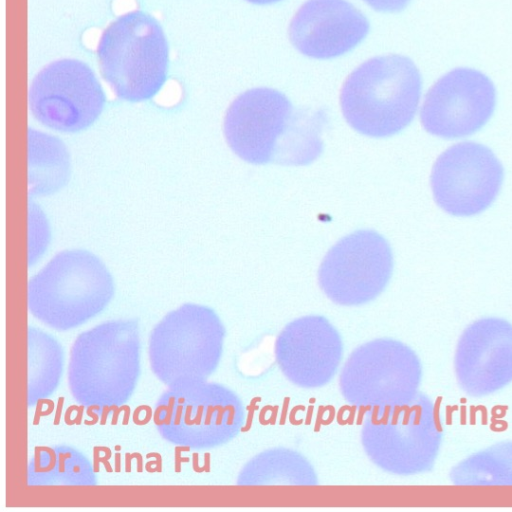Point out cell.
I'll list each match as a JSON object with an SVG mask.
<instances>
[{"instance_id": "obj_8", "label": "cell", "mask_w": 512, "mask_h": 512, "mask_svg": "<svg viewBox=\"0 0 512 512\" xmlns=\"http://www.w3.org/2000/svg\"><path fill=\"white\" fill-rule=\"evenodd\" d=\"M244 421L241 399L229 388L207 381L168 388L154 411L155 425L166 441L198 450L228 443Z\"/></svg>"}, {"instance_id": "obj_4", "label": "cell", "mask_w": 512, "mask_h": 512, "mask_svg": "<svg viewBox=\"0 0 512 512\" xmlns=\"http://www.w3.org/2000/svg\"><path fill=\"white\" fill-rule=\"evenodd\" d=\"M444 435L439 410L418 392L411 400L366 411L361 443L366 455L385 472L410 476L435 465Z\"/></svg>"}, {"instance_id": "obj_19", "label": "cell", "mask_w": 512, "mask_h": 512, "mask_svg": "<svg viewBox=\"0 0 512 512\" xmlns=\"http://www.w3.org/2000/svg\"><path fill=\"white\" fill-rule=\"evenodd\" d=\"M64 352L50 334L36 327L28 329V405L49 397L63 374Z\"/></svg>"}, {"instance_id": "obj_9", "label": "cell", "mask_w": 512, "mask_h": 512, "mask_svg": "<svg viewBox=\"0 0 512 512\" xmlns=\"http://www.w3.org/2000/svg\"><path fill=\"white\" fill-rule=\"evenodd\" d=\"M422 364L405 343L379 338L357 347L349 355L339 377L345 401L358 408L407 402L418 392Z\"/></svg>"}, {"instance_id": "obj_15", "label": "cell", "mask_w": 512, "mask_h": 512, "mask_svg": "<svg viewBox=\"0 0 512 512\" xmlns=\"http://www.w3.org/2000/svg\"><path fill=\"white\" fill-rule=\"evenodd\" d=\"M343 343L338 330L320 315L288 323L277 336L275 358L283 375L301 388L328 384L338 371Z\"/></svg>"}, {"instance_id": "obj_20", "label": "cell", "mask_w": 512, "mask_h": 512, "mask_svg": "<svg viewBox=\"0 0 512 512\" xmlns=\"http://www.w3.org/2000/svg\"><path fill=\"white\" fill-rule=\"evenodd\" d=\"M449 478L457 486H512V440L464 458L451 468Z\"/></svg>"}, {"instance_id": "obj_18", "label": "cell", "mask_w": 512, "mask_h": 512, "mask_svg": "<svg viewBox=\"0 0 512 512\" xmlns=\"http://www.w3.org/2000/svg\"><path fill=\"white\" fill-rule=\"evenodd\" d=\"M239 485H298L317 484V475L308 460L286 448L266 450L252 458L240 471Z\"/></svg>"}, {"instance_id": "obj_16", "label": "cell", "mask_w": 512, "mask_h": 512, "mask_svg": "<svg viewBox=\"0 0 512 512\" xmlns=\"http://www.w3.org/2000/svg\"><path fill=\"white\" fill-rule=\"evenodd\" d=\"M365 15L346 0H307L289 25V39L303 55L335 58L351 51L367 36Z\"/></svg>"}, {"instance_id": "obj_17", "label": "cell", "mask_w": 512, "mask_h": 512, "mask_svg": "<svg viewBox=\"0 0 512 512\" xmlns=\"http://www.w3.org/2000/svg\"><path fill=\"white\" fill-rule=\"evenodd\" d=\"M29 486H94L97 477L89 459L76 448L36 447L28 466Z\"/></svg>"}, {"instance_id": "obj_11", "label": "cell", "mask_w": 512, "mask_h": 512, "mask_svg": "<svg viewBox=\"0 0 512 512\" xmlns=\"http://www.w3.org/2000/svg\"><path fill=\"white\" fill-rule=\"evenodd\" d=\"M105 94L93 70L76 59H61L45 66L29 90L32 115L60 132L89 127L101 114Z\"/></svg>"}, {"instance_id": "obj_1", "label": "cell", "mask_w": 512, "mask_h": 512, "mask_svg": "<svg viewBox=\"0 0 512 512\" xmlns=\"http://www.w3.org/2000/svg\"><path fill=\"white\" fill-rule=\"evenodd\" d=\"M224 134L233 152L253 164L305 165L323 147L318 120L295 113L284 94L265 87L247 90L230 104Z\"/></svg>"}, {"instance_id": "obj_5", "label": "cell", "mask_w": 512, "mask_h": 512, "mask_svg": "<svg viewBox=\"0 0 512 512\" xmlns=\"http://www.w3.org/2000/svg\"><path fill=\"white\" fill-rule=\"evenodd\" d=\"M111 274L84 250L54 256L28 285L30 313L52 329L77 328L100 314L113 297Z\"/></svg>"}, {"instance_id": "obj_14", "label": "cell", "mask_w": 512, "mask_h": 512, "mask_svg": "<svg viewBox=\"0 0 512 512\" xmlns=\"http://www.w3.org/2000/svg\"><path fill=\"white\" fill-rule=\"evenodd\" d=\"M454 372L460 389L482 398L512 383V323L482 317L461 333L454 354Z\"/></svg>"}, {"instance_id": "obj_2", "label": "cell", "mask_w": 512, "mask_h": 512, "mask_svg": "<svg viewBox=\"0 0 512 512\" xmlns=\"http://www.w3.org/2000/svg\"><path fill=\"white\" fill-rule=\"evenodd\" d=\"M140 353L136 320H110L83 331L70 352L71 395L99 414L122 406L137 386Z\"/></svg>"}, {"instance_id": "obj_7", "label": "cell", "mask_w": 512, "mask_h": 512, "mask_svg": "<svg viewBox=\"0 0 512 512\" xmlns=\"http://www.w3.org/2000/svg\"><path fill=\"white\" fill-rule=\"evenodd\" d=\"M224 338V325L213 309L184 304L151 331V370L168 388L207 381L220 363Z\"/></svg>"}, {"instance_id": "obj_3", "label": "cell", "mask_w": 512, "mask_h": 512, "mask_svg": "<svg viewBox=\"0 0 512 512\" xmlns=\"http://www.w3.org/2000/svg\"><path fill=\"white\" fill-rule=\"evenodd\" d=\"M419 70L406 56L368 59L344 81L340 92L348 124L370 137L399 133L413 120L421 95Z\"/></svg>"}, {"instance_id": "obj_22", "label": "cell", "mask_w": 512, "mask_h": 512, "mask_svg": "<svg viewBox=\"0 0 512 512\" xmlns=\"http://www.w3.org/2000/svg\"><path fill=\"white\" fill-rule=\"evenodd\" d=\"M245 1L252 3V4H256V5H268V4L280 2L282 0H245Z\"/></svg>"}, {"instance_id": "obj_12", "label": "cell", "mask_w": 512, "mask_h": 512, "mask_svg": "<svg viewBox=\"0 0 512 512\" xmlns=\"http://www.w3.org/2000/svg\"><path fill=\"white\" fill-rule=\"evenodd\" d=\"M504 170L495 154L476 142H460L436 159L431 173L434 200L454 216L486 210L498 195Z\"/></svg>"}, {"instance_id": "obj_10", "label": "cell", "mask_w": 512, "mask_h": 512, "mask_svg": "<svg viewBox=\"0 0 512 512\" xmlns=\"http://www.w3.org/2000/svg\"><path fill=\"white\" fill-rule=\"evenodd\" d=\"M393 271L388 242L372 230H358L339 240L318 272L320 288L334 303L358 306L378 297Z\"/></svg>"}, {"instance_id": "obj_13", "label": "cell", "mask_w": 512, "mask_h": 512, "mask_svg": "<svg viewBox=\"0 0 512 512\" xmlns=\"http://www.w3.org/2000/svg\"><path fill=\"white\" fill-rule=\"evenodd\" d=\"M496 104L493 82L472 68H456L443 75L425 95L420 120L437 137L454 139L480 130Z\"/></svg>"}, {"instance_id": "obj_21", "label": "cell", "mask_w": 512, "mask_h": 512, "mask_svg": "<svg viewBox=\"0 0 512 512\" xmlns=\"http://www.w3.org/2000/svg\"><path fill=\"white\" fill-rule=\"evenodd\" d=\"M371 8L379 12H399L403 10L411 0H363Z\"/></svg>"}, {"instance_id": "obj_6", "label": "cell", "mask_w": 512, "mask_h": 512, "mask_svg": "<svg viewBox=\"0 0 512 512\" xmlns=\"http://www.w3.org/2000/svg\"><path fill=\"white\" fill-rule=\"evenodd\" d=\"M96 53L102 77L122 100L151 99L166 82L167 39L159 22L144 11H130L111 22Z\"/></svg>"}]
</instances>
